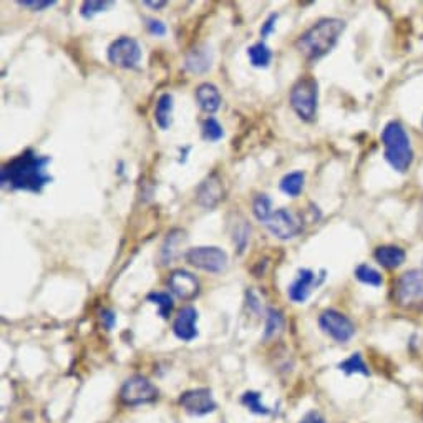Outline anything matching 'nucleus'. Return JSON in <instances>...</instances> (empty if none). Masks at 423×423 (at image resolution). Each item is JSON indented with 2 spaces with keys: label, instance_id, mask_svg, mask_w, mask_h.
Instances as JSON below:
<instances>
[{
  "label": "nucleus",
  "instance_id": "obj_1",
  "mask_svg": "<svg viewBox=\"0 0 423 423\" xmlns=\"http://www.w3.org/2000/svg\"><path fill=\"white\" fill-rule=\"evenodd\" d=\"M52 163L50 156H40L34 150H25L2 166L0 184L8 191H29L39 194L49 183L52 176L46 173V166Z\"/></svg>",
  "mask_w": 423,
  "mask_h": 423
},
{
  "label": "nucleus",
  "instance_id": "obj_2",
  "mask_svg": "<svg viewBox=\"0 0 423 423\" xmlns=\"http://www.w3.org/2000/svg\"><path fill=\"white\" fill-rule=\"evenodd\" d=\"M346 30V22L341 18H320L296 40V50L308 62H315L327 55Z\"/></svg>",
  "mask_w": 423,
  "mask_h": 423
},
{
  "label": "nucleus",
  "instance_id": "obj_3",
  "mask_svg": "<svg viewBox=\"0 0 423 423\" xmlns=\"http://www.w3.org/2000/svg\"><path fill=\"white\" fill-rule=\"evenodd\" d=\"M385 160L395 171L405 173L413 163V150L410 138L400 122H390L382 132Z\"/></svg>",
  "mask_w": 423,
  "mask_h": 423
},
{
  "label": "nucleus",
  "instance_id": "obj_4",
  "mask_svg": "<svg viewBox=\"0 0 423 423\" xmlns=\"http://www.w3.org/2000/svg\"><path fill=\"white\" fill-rule=\"evenodd\" d=\"M319 83L314 77H301L291 88L289 103L302 122L312 123L317 116Z\"/></svg>",
  "mask_w": 423,
  "mask_h": 423
},
{
  "label": "nucleus",
  "instance_id": "obj_5",
  "mask_svg": "<svg viewBox=\"0 0 423 423\" xmlns=\"http://www.w3.org/2000/svg\"><path fill=\"white\" fill-rule=\"evenodd\" d=\"M393 299L402 308H413L423 302V271L412 269L403 272L393 286Z\"/></svg>",
  "mask_w": 423,
  "mask_h": 423
},
{
  "label": "nucleus",
  "instance_id": "obj_6",
  "mask_svg": "<svg viewBox=\"0 0 423 423\" xmlns=\"http://www.w3.org/2000/svg\"><path fill=\"white\" fill-rule=\"evenodd\" d=\"M186 261L191 264L193 267L201 269L204 272L220 274L227 267V254L221 248L216 246H198L186 251Z\"/></svg>",
  "mask_w": 423,
  "mask_h": 423
},
{
  "label": "nucleus",
  "instance_id": "obj_7",
  "mask_svg": "<svg viewBox=\"0 0 423 423\" xmlns=\"http://www.w3.org/2000/svg\"><path fill=\"white\" fill-rule=\"evenodd\" d=\"M158 398V389L143 375H133L120 390V400L123 405L137 407L151 403Z\"/></svg>",
  "mask_w": 423,
  "mask_h": 423
},
{
  "label": "nucleus",
  "instance_id": "obj_8",
  "mask_svg": "<svg viewBox=\"0 0 423 423\" xmlns=\"http://www.w3.org/2000/svg\"><path fill=\"white\" fill-rule=\"evenodd\" d=\"M141 60V46L132 37H120L108 46V62L118 68L133 70Z\"/></svg>",
  "mask_w": 423,
  "mask_h": 423
},
{
  "label": "nucleus",
  "instance_id": "obj_9",
  "mask_svg": "<svg viewBox=\"0 0 423 423\" xmlns=\"http://www.w3.org/2000/svg\"><path fill=\"white\" fill-rule=\"evenodd\" d=\"M319 325L322 332L332 337L336 342L346 343L355 336V325L347 315H343L339 310L329 309L324 310L319 317Z\"/></svg>",
  "mask_w": 423,
  "mask_h": 423
},
{
  "label": "nucleus",
  "instance_id": "obj_10",
  "mask_svg": "<svg viewBox=\"0 0 423 423\" xmlns=\"http://www.w3.org/2000/svg\"><path fill=\"white\" fill-rule=\"evenodd\" d=\"M264 226L267 227V231L271 232L274 238L281 241H289L296 238V236H299L302 229H304L302 221L297 220L289 209L286 208L276 209V211L269 216V220L264 222Z\"/></svg>",
  "mask_w": 423,
  "mask_h": 423
},
{
  "label": "nucleus",
  "instance_id": "obj_11",
  "mask_svg": "<svg viewBox=\"0 0 423 423\" xmlns=\"http://www.w3.org/2000/svg\"><path fill=\"white\" fill-rule=\"evenodd\" d=\"M324 274L325 271H322V276H315V272L310 271V269H299L296 279L292 281L289 289H287L289 299L296 302V304H304L309 299V296L312 294V291L322 284L325 277Z\"/></svg>",
  "mask_w": 423,
  "mask_h": 423
},
{
  "label": "nucleus",
  "instance_id": "obj_12",
  "mask_svg": "<svg viewBox=\"0 0 423 423\" xmlns=\"http://www.w3.org/2000/svg\"><path fill=\"white\" fill-rule=\"evenodd\" d=\"M179 405L191 415H208L216 410V402L209 389L188 390L179 397Z\"/></svg>",
  "mask_w": 423,
  "mask_h": 423
},
{
  "label": "nucleus",
  "instance_id": "obj_13",
  "mask_svg": "<svg viewBox=\"0 0 423 423\" xmlns=\"http://www.w3.org/2000/svg\"><path fill=\"white\" fill-rule=\"evenodd\" d=\"M168 287L173 294L181 301H193L199 296V281L194 274L176 269L170 274Z\"/></svg>",
  "mask_w": 423,
  "mask_h": 423
},
{
  "label": "nucleus",
  "instance_id": "obj_14",
  "mask_svg": "<svg viewBox=\"0 0 423 423\" xmlns=\"http://www.w3.org/2000/svg\"><path fill=\"white\" fill-rule=\"evenodd\" d=\"M225 199V184L216 173L209 175L196 189V201L199 206L213 209Z\"/></svg>",
  "mask_w": 423,
  "mask_h": 423
},
{
  "label": "nucleus",
  "instance_id": "obj_15",
  "mask_svg": "<svg viewBox=\"0 0 423 423\" xmlns=\"http://www.w3.org/2000/svg\"><path fill=\"white\" fill-rule=\"evenodd\" d=\"M198 310L191 308H183L179 310L178 317L173 322L175 336L183 342H191L198 337Z\"/></svg>",
  "mask_w": 423,
  "mask_h": 423
},
{
  "label": "nucleus",
  "instance_id": "obj_16",
  "mask_svg": "<svg viewBox=\"0 0 423 423\" xmlns=\"http://www.w3.org/2000/svg\"><path fill=\"white\" fill-rule=\"evenodd\" d=\"M213 67V52L208 45H199L186 55L184 68L194 75L206 73Z\"/></svg>",
  "mask_w": 423,
  "mask_h": 423
},
{
  "label": "nucleus",
  "instance_id": "obj_17",
  "mask_svg": "<svg viewBox=\"0 0 423 423\" xmlns=\"http://www.w3.org/2000/svg\"><path fill=\"white\" fill-rule=\"evenodd\" d=\"M199 108L206 113L213 115L221 108V93L213 83H201L194 91Z\"/></svg>",
  "mask_w": 423,
  "mask_h": 423
},
{
  "label": "nucleus",
  "instance_id": "obj_18",
  "mask_svg": "<svg viewBox=\"0 0 423 423\" xmlns=\"http://www.w3.org/2000/svg\"><path fill=\"white\" fill-rule=\"evenodd\" d=\"M375 261L385 269H397L405 263V251L398 246H380L374 253Z\"/></svg>",
  "mask_w": 423,
  "mask_h": 423
},
{
  "label": "nucleus",
  "instance_id": "obj_19",
  "mask_svg": "<svg viewBox=\"0 0 423 423\" xmlns=\"http://www.w3.org/2000/svg\"><path fill=\"white\" fill-rule=\"evenodd\" d=\"M175 99L171 93H163L155 106V122L161 130H168L173 123Z\"/></svg>",
  "mask_w": 423,
  "mask_h": 423
},
{
  "label": "nucleus",
  "instance_id": "obj_20",
  "mask_svg": "<svg viewBox=\"0 0 423 423\" xmlns=\"http://www.w3.org/2000/svg\"><path fill=\"white\" fill-rule=\"evenodd\" d=\"M184 236H186L184 231L181 229H173L171 232H168L165 244L161 246V251H160V258L163 264H170L176 258V251H178L176 248H178V246L186 239Z\"/></svg>",
  "mask_w": 423,
  "mask_h": 423
},
{
  "label": "nucleus",
  "instance_id": "obj_21",
  "mask_svg": "<svg viewBox=\"0 0 423 423\" xmlns=\"http://www.w3.org/2000/svg\"><path fill=\"white\" fill-rule=\"evenodd\" d=\"M304 181H305V175L302 171H292V173H287L284 178L281 179L279 183V188L281 191L287 194L291 198H297L304 189Z\"/></svg>",
  "mask_w": 423,
  "mask_h": 423
},
{
  "label": "nucleus",
  "instance_id": "obj_22",
  "mask_svg": "<svg viewBox=\"0 0 423 423\" xmlns=\"http://www.w3.org/2000/svg\"><path fill=\"white\" fill-rule=\"evenodd\" d=\"M249 62L255 68H267L269 63L272 60L271 49L264 44V42H258V44L251 45L248 49Z\"/></svg>",
  "mask_w": 423,
  "mask_h": 423
},
{
  "label": "nucleus",
  "instance_id": "obj_23",
  "mask_svg": "<svg viewBox=\"0 0 423 423\" xmlns=\"http://www.w3.org/2000/svg\"><path fill=\"white\" fill-rule=\"evenodd\" d=\"M146 301L156 305L158 314H160L163 319H168L171 310L175 308L173 297L166 294V292H151V294L146 296Z\"/></svg>",
  "mask_w": 423,
  "mask_h": 423
},
{
  "label": "nucleus",
  "instance_id": "obj_24",
  "mask_svg": "<svg viewBox=\"0 0 423 423\" xmlns=\"http://www.w3.org/2000/svg\"><path fill=\"white\" fill-rule=\"evenodd\" d=\"M339 370H342L343 374L347 375H354V374H360V375H370L369 369H367L364 359H362L360 354H352L348 359H346L341 364L337 365Z\"/></svg>",
  "mask_w": 423,
  "mask_h": 423
},
{
  "label": "nucleus",
  "instance_id": "obj_25",
  "mask_svg": "<svg viewBox=\"0 0 423 423\" xmlns=\"http://www.w3.org/2000/svg\"><path fill=\"white\" fill-rule=\"evenodd\" d=\"M272 201L267 194H258L253 201V215L261 225H264L272 215Z\"/></svg>",
  "mask_w": 423,
  "mask_h": 423
},
{
  "label": "nucleus",
  "instance_id": "obj_26",
  "mask_svg": "<svg viewBox=\"0 0 423 423\" xmlns=\"http://www.w3.org/2000/svg\"><path fill=\"white\" fill-rule=\"evenodd\" d=\"M113 6L115 2H111V0H87V2L82 4L80 15L87 18V20H90V18L99 15L101 12H106Z\"/></svg>",
  "mask_w": 423,
  "mask_h": 423
},
{
  "label": "nucleus",
  "instance_id": "obj_27",
  "mask_svg": "<svg viewBox=\"0 0 423 423\" xmlns=\"http://www.w3.org/2000/svg\"><path fill=\"white\" fill-rule=\"evenodd\" d=\"M355 277L357 281H360L362 284H367V286L379 287L384 284V279L380 276V272L375 271L374 267H370L369 264H360V266H357Z\"/></svg>",
  "mask_w": 423,
  "mask_h": 423
},
{
  "label": "nucleus",
  "instance_id": "obj_28",
  "mask_svg": "<svg viewBox=\"0 0 423 423\" xmlns=\"http://www.w3.org/2000/svg\"><path fill=\"white\" fill-rule=\"evenodd\" d=\"M201 134H203L204 141L216 143V141H220L222 137H225V130H222L221 123L217 122L215 116H209V118H206L203 122Z\"/></svg>",
  "mask_w": 423,
  "mask_h": 423
},
{
  "label": "nucleus",
  "instance_id": "obj_29",
  "mask_svg": "<svg viewBox=\"0 0 423 423\" xmlns=\"http://www.w3.org/2000/svg\"><path fill=\"white\" fill-rule=\"evenodd\" d=\"M241 400H243L244 405L248 407L251 412L258 413V415H267V413H271V410L261 402V395L258 392H246Z\"/></svg>",
  "mask_w": 423,
  "mask_h": 423
},
{
  "label": "nucleus",
  "instance_id": "obj_30",
  "mask_svg": "<svg viewBox=\"0 0 423 423\" xmlns=\"http://www.w3.org/2000/svg\"><path fill=\"white\" fill-rule=\"evenodd\" d=\"M284 327V317L282 314L276 309H269L267 310V322H266V332H264V337L269 339L281 331Z\"/></svg>",
  "mask_w": 423,
  "mask_h": 423
},
{
  "label": "nucleus",
  "instance_id": "obj_31",
  "mask_svg": "<svg viewBox=\"0 0 423 423\" xmlns=\"http://www.w3.org/2000/svg\"><path fill=\"white\" fill-rule=\"evenodd\" d=\"M17 6L29 8L32 12H44L46 8L57 6V0H18Z\"/></svg>",
  "mask_w": 423,
  "mask_h": 423
},
{
  "label": "nucleus",
  "instance_id": "obj_32",
  "mask_svg": "<svg viewBox=\"0 0 423 423\" xmlns=\"http://www.w3.org/2000/svg\"><path fill=\"white\" fill-rule=\"evenodd\" d=\"M145 25H146V30L150 32L153 37H165L166 35V25L161 20H156V18L146 17L145 18Z\"/></svg>",
  "mask_w": 423,
  "mask_h": 423
},
{
  "label": "nucleus",
  "instance_id": "obj_33",
  "mask_svg": "<svg viewBox=\"0 0 423 423\" xmlns=\"http://www.w3.org/2000/svg\"><path fill=\"white\" fill-rule=\"evenodd\" d=\"M277 18H279V15L277 13H271V15H269L267 18H266V22L263 23V27H261V37L263 39H267L269 35L272 34L274 30H276V22H277Z\"/></svg>",
  "mask_w": 423,
  "mask_h": 423
},
{
  "label": "nucleus",
  "instance_id": "obj_34",
  "mask_svg": "<svg viewBox=\"0 0 423 423\" xmlns=\"http://www.w3.org/2000/svg\"><path fill=\"white\" fill-rule=\"evenodd\" d=\"M299 423H325V420H324V417L320 415L319 412H309V413H305L304 417H302V420L299 422Z\"/></svg>",
  "mask_w": 423,
  "mask_h": 423
},
{
  "label": "nucleus",
  "instance_id": "obj_35",
  "mask_svg": "<svg viewBox=\"0 0 423 423\" xmlns=\"http://www.w3.org/2000/svg\"><path fill=\"white\" fill-rule=\"evenodd\" d=\"M101 322H103L105 327L110 331V329H113L116 322V315L111 312V310H103V312H101Z\"/></svg>",
  "mask_w": 423,
  "mask_h": 423
},
{
  "label": "nucleus",
  "instance_id": "obj_36",
  "mask_svg": "<svg viewBox=\"0 0 423 423\" xmlns=\"http://www.w3.org/2000/svg\"><path fill=\"white\" fill-rule=\"evenodd\" d=\"M418 236L423 239V199H422V204H420V215H418Z\"/></svg>",
  "mask_w": 423,
  "mask_h": 423
},
{
  "label": "nucleus",
  "instance_id": "obj_37",
  "mask_svg": "<svg viewBox=\"0 0 423 423\" xmlns=\"http://www.w3.org/2000/svg\"><path fill=\"white\" fill-rule=\"evenodd\" d=\"M143 6H146V7H151V8H163L166 6V2L165 0H161V2H150V0H145V2H143Z\"/></svg>",
  "mask_w": 423,
  "mask_h": 423
}]
</instances>
